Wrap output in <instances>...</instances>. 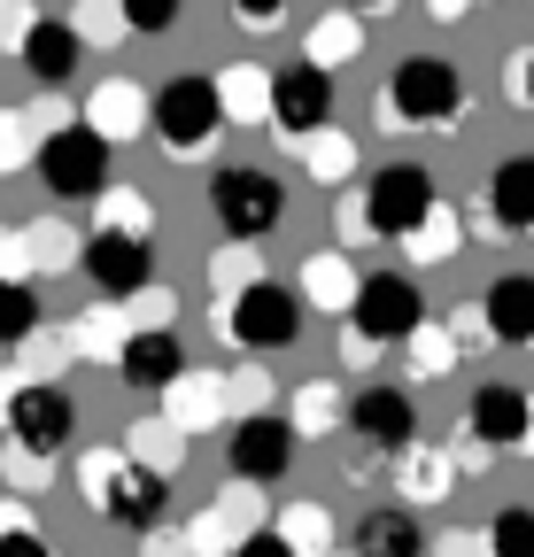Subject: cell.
<instances>
[{"label":"cell","mask_w":534,"mask_h":557,"mask_svg":"<svg viewBox=\"0 0 534 557\" xmlns=\"http://www.w3.org/2000/svg\"><path fill=\"white\" fill-rule=\"evenodd\" d=\"M86 504L124 534H156V519L171 511V472L140 465L132 449H94L86 457Z\"/></svg>","instance_id":"obj_1"},{"label":"cell","mask_w":534,"mask_h":557,"mask_svg":"<svg viewBox=\"0 0 534 557\" xmlns=\"http://www.w3.org/2000/svg\"><path fill=\"white\" fill-rule=\"evenodd\" d=\"M387 116L419 132H449L464 116V70L442 54H403L387 70Z\"/></svg>","instance_id":"obj_2"},{"label":"cell","mask_w":534,"mask_h":557,"mask_svg":"<svg viewBox=\"0 0 534 557\" xmlns=\"http://www.w3.org/2000/svg\"><path fill=\"white\" fill-rule=\"evenodd\" d=\"M0 426H9V442L24 457H62L78 434V403L62 395L54 380H0Z\"/></svg>","instance_id":"obj_3"},{"label":"cell","mask_w":534,"mask_h":557,"mask_svg":"<svg viewBox=\"0 0 534 557\" xmlns=\"http://www.w3.org/2000/svg\"><path fill=\"white\" fill-rule=\"evenodd\" d=\"M218 124H225V94H218V78H202V70H178V78H163L148 94V132L163 139L171 156L210 148Z\"/></svg>","instance_id":"obj_4"},{"label":"cell","mask_w":534,"mask_h":557,"mask_svg":"<svg viewBox=\"0 0 534 557\" xmlns=\"http://www.w3.org/2000/svg\"><path fill=\"white\" fill-rule=\"evenodd\" d=\"M426 325V295L411 271H364L357 295H349V357L380 341H411Z\"/></svg>","instance_id":"obj_5"},{"label":"cell","mask_w":534,"mask_h":557,"mask_svg":"<svg viewBox=\"0 0 534 557\" xmlns=\"http://www.w3.org/2000/svg\"><path fill=\"white\" fill-rule=\"evenodd\" d=\"M434 171L426 163H387L372 186H364V201H349V233H357V218H364V233H380V240H419V225L434 218Z\"/></svg>","instance_id":"obj_6"},{"label":"cell","mask_w":534,"mask_h":557,"mask_svg":"<svg viewBox=\"0 0 534 557\" xmlns=\"http://www.w3.org/2000/svg\"><path fill=\"white\" fill-rule=\"evenodd\" d=\"M32 163H39V178H47L54 201H94V194H109V139H101L94 124H47V139L32 148Z\"/></svg>","instance_id":"obj_7"},{"label":"cell","mask_w":534,"mask_h":557,"mask_svg":"<svg viewBox=\"0 0 534 557\" xmlns=\"http://www.w3.org/2000/svg\"><path fill=\"white\" fill-rule=\"evenodd\" d=\"M210 218L225 240H263L287 218V186L256 163H225V171H210Z\"/></svg>","instance_id":"obj_8"},{"label":"cell","mask_w":534,"mask_h":557,"mask_svg":"<svg viewBox=\"0 0 534 557\" xmlns=\"http://www.w3.org/2000/svg\"><path fill=\"white\" fill-rule=\"evenodd\" d=\"M310 302L295 287H280V278H248V287L225 302V341H240L248 357H272V348H295Z\"/></svg>","instance_id":"obj_9"},{"label":"cell","mask_w":534,"mask_h":557,"mask_svg":"<svg viewBox=\"0 0 534 557\" xmlns=\"http://www.w3.org/2000/svg\"><path fill=\"white\" fill-rule=\"evenodd\" d=\"M78 271L94 278L101 302H132V295H148V278H156V248H148V233H116V225H101V233H86Z\"/></svg>","instance_id":"obj_10"},{"label":"cell","mask_w":534,"mask_h":557,"mask_svg":"<svg viewBox=\"0 0 534 557\" xmlns=\"http://www.w3.org/2000/svg\"><path fill=\"white\" fill-rule=\"evenodd\" d=\"M263 116H272L287 139H302V132H318L325 116H333V70L325 62H280L272 78H263Z\"/></svg>","instance_id":"obj_11"},{"label":"cell","mask_w":534,"mask_h":557,"mask_svg":"<svg viewBox=\"0 0 534 557\" xmlns=\"http://www.w3.org/2000/svg\"><path fill=\"white\" fill-rule=\"evenodd\" d=\"M225 465H233L248 487H272V480H287V465H295V426H287V418H272V410L240 418V426L225 434Z\"/></svg>","instance_id":"obj_12"},{"label":"cell","mask_w":534,"mask_h":557,"mask_svg":"<svg viewBox=\"0 0 534 557\" xmlns=\"http://www.w3.org/2000/svg\"><path fill=\"white\" fill-rule=\"evenodd\" d=\"M464 434H473L481 449H519V442H534V395L511 387V380L473 387V403H464Z\"/></svg>","instance_id":"obj_13"},{"label":"cell","mask_w":534,"mask_h":557,"mask_svg":"<svg viewBox=\"0 0 534 557\" xmlns=\"http://www.w3.org/2000/svg\"><path fill=\"white\" fill-rule=\"evenodd\" d=\"M349 434H357L364 449H380V457H403V449L419 442V403H411L403 387H364V395L349 403Z\"/></svg>","instance_id":"obj_14"},{"label":"cell","mask_w":534,"mask_h":557,"mask_svg":"<svg viewBox=\"0 0 534 557\" xmlns=\"http://www.w3.org/2000/svg\"><path fill=\"white\" fill-rule=\"evenodd\" d=\"M116 372H124V387H140V395H171L186 380V348H178L171 325H140V333L116 341Z\"/></svg>","instance_id":"obj_15"},{"label":"cell","mask_w":534,"mask_h":557,"mask_svg":"<svg viewBox=\"0 0 534 557\" xmlns=\"http://www.w3.org/2000/svg\"><path fill=\"white\" fill-rule=\"evenodd\" d=\"M78 54H86V39H78L71 16H32V32H24V47H16V62L32 70L39 86H62V78L78 70Z\"/></svg>","instance_id":"obj_16"},{"label":"cell","mask_w":534,"mask_h":557,"mask_svg":"<svg viewBox=\"0 0 534 557\" xmlns=\"http://www.w3.org/2000/svg\"><path fill=\"white\" fill-rule=\"evenodd\" d=\"M481 325H488V341H504V348H534V278H526V271H504L496 287L481 295Z\"/></svg>","instance_id":"obj_17"},{"label":"cell","mask_w":534,"mask_h":557,"mask_svg":"<svg viewBox=\"0 0 534 557\" xmlns=\"http://www.w3.org/2000/svg\"><path fill=\"white\" fill-rule=\"evenodd\" d=\"M488 218L504 233H534V156H504L488 178Z\"/></svg>","instance_id":"obj_18"},{"label":"cell","mask_w":534,"mask_h":557,"mask_svg":"<svg viewBox=\"0 0 534 557\" xmlns=\"http://www.w3.org/2000/svg\"><path fill=\"white\" fill-rule=\"evenodd\" d=\"M357 557H426V527L403 511V504H387L357 527Z\"/></svg>","instance_id":"obj_19"},{"label":"cell","mask_w":534,"mask_h":557,"mask_svg":"<svg viewBox=\"0 0 534 557\" xmlns=\"http://www.w3.org/2000/svg\"><path fill=\"white\" fill-rule=\"evenodd\" d=\"M86 124L109 139V148H116V139L124 132H140L148 124V101H140V86H124V78H109L101 94H94V109H86Z\"/></svg>","instance_id":"obj_20"},{"label":"cell","mask_w":534,"mask_h":557,"mask_svg":"<svg viewBox=\"0 0 534 557\" xmlns=\"http://www.w3.org/2000/svg\"><path fill=\"white\" fill-rule=\"evenodd\" d=\"M39 295H32V278H0V348H24L39 341Z\"/></svg>","instance_id":"obj_21"},{"label":"cell","mask_w":534,"mask_h":557,"mask_svg":"<svg viewBox=\"0 0 534 557\" xmlns=\"http://www.w3.org/2000/svg\"><path fill=\"white\" fill-rule=\"evenodd\" d=\"M488 557H534V504H504L488 519Z\"/></svg>","instance_id":"obj_22"},{"label":"cell","mask_w":534,"mask_h":557,"mask_svg":"<svg viewBox=\"0 0 534 557\" xmlns=\"http://www.w3.org/2000/svg\"><path fill=\"white\" fill-rule=\"evenodd\" d=\"M186 16V0H116V24L132 32V39H156V32H171Z\"/></svg>","instance_id":"obj_23"},{"label":"cell","mask_w":534,"mask_h":557,"mask_svg":"<svg viewBox=\"0 0 534 557\" xmlns=\"http://www.w3.org/2000/svg\"><path fill=\"white\" fill-rule=\"evenodd\" d=\"M0 557H54V542L32 534V519L16 504H0Z\"/></svg>","instance_id":"obj_24"},{"label":"cell","mask_w":534,"mask_h":557,"mask_svg":"<svg viewBox=\"0 0 534 557\" xmlns=\"http://www.w3.org/2000/svg\"><path fill=\"white\" fill-rule=\"evenodd\" d=\"M263 78H272V70H233V78H218V94H225V116H248V109H263Z\"/></svg>","instance_id":"obj_25"},{"label":"cell","mask_w":534,"mask_h":557,"mask_svg":"<svg viewBox=\"0 0 534 557\" xmlns=\"http://www.w3.org/2000/svg\"><path fill=\"white\" fill-rule=\"evenodd\" d=\"M280 534L295 542V557H310V549H325V511H318V504H302V511H287V519H280Z\"/></svg>","instance_id":"obj_26"},{"label":"cell","mask_w":534,"mask_h":557,"mask_svg":"<svg viewBox=\"0 0 534 557\" xmlns=\"http://www.w3.org/2000/svg\"><path fill=\"white\" fill-rule=\"evenodd\" d=\"M364 47V32L349 24V16H325L318 24V47H310V62H333V54H357Z\"/></svg>","instance_id":"obj_27"},{"label":"cell","mask_w":534,"mask_h":557,"mask_svg":"<svg viewBox=\"0 0 534 557\" xmlns=\"http://www.w3.org/2000/svg\"><path fill=\"white\" fill-rule=\"evenodd\" d=\"M32 156V132H24V116H9V109H0V171H16Z\"/></svg>","instance_id":"obj_28"},{"label":"cell","mask_w":534,"mask_h":557,"mask_svg":"<svg viewBox=\"0 0 534 557\" xmlns=\"http://www.w3.org/2000/svg\"><path fill=\"white\" fill-rule=\"evenodd\" d=\"M24 32H32V9H24V0H0V54H16Z\"/></svg>","instance_id":"obj_29"},{"label":"cell","mask_w":534,"mask_h":557,"mask_svg":"<svg viewBox=\"0 0 534 557\" xmlns=\"http://www.w3.org/2000/svg\"><path fill=\"white\" fill-rule=\"evenodd\" d=\"M233 557H295V542H287L280 527H256V534H248V542H240Z\"/></svg>","instance_id":"obj_30"},{"label":"cell","mask_w":534,"mask_h":557,"mask_svg":"<svg viewBox=\"0 0 534 557\" xmlns=\"http://www.w3.org/2000/svg\"><path fill=\"white\" fill-rule=\"evenodd\" d=\"M233 16H248V24H272V16H287V0H233Z\"/></svg>","instance_id":"obj_31"},{"label":"cell","mask_w":534,"mask_h":557,"mask_svg":"<svg viewBox=\"0 0 534 557\" xmlns=\"http://www.w3.org/2000/svg\"><path fill=\"white\" fill-rule=\"evenodd\" d=\"M519 101H526V109H534V54H526V62H519Z\"/></svg>","instance_id":"obj_32"},{"label":"cell","mask_w":534,"mask_h":557,"mask_svg":"<svg viewBox=\"0 0 534 557\" xmlns=\"http://www.w3.org/2000/svg\"><path fill=\"white\" fill-rule=\"evenodd\" d=\"M349 9H357V16H372V9H387V0H349Z\"/></svg>","instance_id":"obj_33"}]
</instances>
